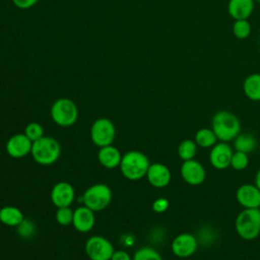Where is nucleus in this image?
Here are the masks:
<instances>
[{
  "mask_svg": "<svg viewBox=\"0 0 260 260\" xmlns=\"http://www.w3.org/2000/svg\"><path fill=\"white\" fill-rule=\"evenodd\" d=\"M211 129L218 141L230 142L241 132V122L234 113L220 110L216 112L211 119Z\"/></svg>",
  "mask_w": 260,
  "mask_h": 260,
  "instance_id": "f257e3e1",
  "label": "nucleus"
},
{
  "mask_svg": "<svg viewBox=\"0 0 260 260\" xmlns=\"http://www.w3.org/2000/svg\"><path fill=\"white\" fill-rule=\"evenodd\" d=\"M149 166L148 157L144 153L138 150H130L122 155L119 167L126 179L137 181L146 176Z\"/></svg>",
  "mask_w": 260,
  "mask_h": 260,
  "instance_id": "f03ea898",
  "label": "nucleus"
},
{
  "mask_svg": "<svg viewBox=\"0 0 260 260\" xmlns=\"http://www.w3.org/2000/svg\"><path fill=\"white\" fill-rule=\"evenodd\" d=\"M30 154L37 164L50 166L60 157L61 145L55 138L44 135L32 142Z\"/></svg>",
  "mask_w": 260,
  "mask_h": 260,
  "instance_id": "7ed1b4c3",
  "label": "nucleus"
},
{
  "mask_svg": "<svg viewBox=\"0 0 260 260\" xmlns=\"http://www.w3.org/2000/svg\"><path fill=\"white\" fill-rule=\"evenodd\" d=\"M235 229L243 240H255L260 235V208H244L236 217Z\"/></svg>",
  "mask_w": 260,
  "mask_h": 260,
  "instance_id": "20e7f679",
  "label": "nucleus"
},
{
  "mask_svg": "<svg viewBox=\"0 0 260 260\" xmlns=\"http://www.w3.org/2000/svg\"><path fill=\"white\" fill-rule=\"evenodd\" d=\"M50 114L55 124L61 127H70L77 121L78 109L72 100L61 98L53 103Z\"/></svg>",
  "mask_w": 260,
  "mask_h": 260,
  "instance_id": "39448f33",
  "label": "nucleus"
},
{
  "mask_svg": "<svg viewBox=\"0 0 260 260\" xmlns=\"http://www.w3.org/2000/svg\"><path fill=\"white\" fill-rule=\"evenodd\" d=\"M112 200V191L106 184H94L87 188L82 196L84 205L92 211H101L108 207Z\"/></svg>",
  "mask_w": 260,
  "mask_h": 260,
  "instance_id": "423d86ee",
  "label": "nucleus"
},
{
  "mask_svg": "<svg viewBox=\"0 0 260 260\" xmlns=\"http://www.w3.org/2000/svg\"><path fill=\"white\" fill-rule=\"evenodd\" d=\"M116 136L114 123L108 118L96 119L90 128V138L93 144L99 147L111 145Z\"/></svg>",
  "mask_w": 260,
  "mask_h": 260,
  "instance_id": "0eeeda50",
  "label": "nucleus"
},
{
  "mask_svg": "<svg viewBox=\"0 0 260 260\" xmlns=\"http://www.w3.org/2000/svg\"><path fill=\"white\" fill-rule=\"evenodd\" d=\"M84 249L90 260H111L115 251L112 243L102 236H92L88 238L85 242Z\"/></svg>",
  "mask_w": 260,
  "mask_h": 260,
  "instance_id": "6e6552de",
  "label": "nucleus"
},
{
  "mask_svg": "<svg viewBox=\"0 0 260 260\" xmlns=\"http://www.w3.org/2000/svg\"><path fill=\"white\" fill-rule=\"evenodd\" d=\"M198 248L197 238L190 233H182L174 238L171 250L178 258H188L192 256Z\"/></svg>",
  "mask_w": 260,
  "mask_h": 260,
  "instance_id": "1a4fd4ad",
  "label": "nucleus"
},
{
  "mask_svg": "<svg viewBox=\"0 0 260 260\" xmlns=\"http://www.w3.org/2000/svg\"><path fill=\"white\" fill-rule=\"evenodd\" d=\"M181 177L191 186H199L206 179V170L203 165L195 158L183 161L180 169Z\"/></svg>",
  "mask_w": 260,
  "mask_h": 260,
  "instance_id": "9d476101",
  "label": "nucleus"
},
{
  "mask_svg": "<svg viewBox=\"0 0 260 260\" xmlns=\"http://www.w3.org/2000/svg\"><path fill=\"white\" fill-rule=\"evenodd\" d=\"M233 152L234 150L229 142L218 141L210 148L209 161L214 169L219 171L225 170L231 166Z\"/></svg>",
  "mask_w": 260,
  "mask_h": 260,
  "instance_id": "9b49d317",
  "label": "nucleus"
},
{
  "mask_svg": "<svg viewBox=\"0 0 260 260\" xmlns=\"http://www.w3.org/2000/svg\"><path fill=\"white\" fill-rule=\"evenodd\" d=\"M75 198L73 186L68 182L56 183L51 191V201L57 207L70 206Z\"/></svg>",
  "mask_w": 260,
  "mask_h": 260,
  "instance_id": "f8f14e48",
  "label": "nucleus"
},
{
  "mask_svg": "<svg viewBox=\"0 0 260 260\" xmlns=\"http://www.w3.org/2000/svg\"><path fill=\"white\" fill-rule=\"evenodd\" d=\"M236 199L244 208H259L260 190L255 184H243L236 191Z\"/></svg>",
  "mask_w": 260,
  "mask_h": 260,
  "instance_id": "ddd939ff",
  "label": "nucleus"
},
{
  "mask_svg": "<svg viewBox=\"0 0 260 260\" xmlns=\"http://www.w3.org/2000/svg\"><path fill=\"white\" fill-rule=\"evenodd\" d=\"M32 141L24 133L11 136L6 142V151L13 158H21L30 153Z\"/></svg>",
  "mask_w": 260,
  "mask_h": 260,
  "instance_id": "4468645a",
  "label": "nucleus"
},
{
  "mask_svg": "<svg viewBox=\"0 0 260 260\" xmlns=\"http://www.w3.org/2000/svg\"><path fill=\"white\" fill-rule=\"evenodd\" d=\"M145 177L151 186L155 188H165L170 184L172 174L166 165L161 162H154L150 164Z\"/></svg>",
  "mask_w": 260,
  "mask_h": 260,
  "instance_id": "2eb2a0df",
  "label": "nucleus"
},
{
  "mask_svg": "<svg viewBox=\"0 0 260 260\" xmlns=\"http://www.w3.org/2000/svg\"><path fill=\"white\" fill-rule=\"evenodd\" d=\"M95 222L94 211L85 205L77 207L73 211V220L72 224L74 229L79 233H87L89 232Z\"/></svg>",
  "mask_w": 260,
  "mask_h": 260,
  "instance_id": "dca6fc26",
  "label": "nucleus"
},
{
  "mask_svg": "<svg viewBox=\"0 0 260 260\" xmlns=\"http://www.w3.org/2000/svg\"><path fill=\"white\" fill-rule=\"evenodd\" d=\"M254 0H229L228 12L234 19H248L254 11Z\"/></svg>",
  "mask_w": 260,
  "mask_h": 260,
  "instance_id": "f3484780",
  "label": "nucleus"
},
{
  "mask_svg": "<svg viewBox=\"0 0 260 260\" xmlns=\"http://www.w3.org/2000/svg\"><path fill=\"white\" fill-rule=\"evenodd\" d=\"M121 158L122 155L119 149L112 144L100 147V150L98 152V159L100 164L106 169H116L120 166Z\"/></svg>",
  "mask_w": 260,
  "mask_h": 260,
  "instance_id": "a211bd4d",
  "label": "nucleus"
},
{
  "mask_svg": "<svg viewBox=\"0 0 260 260\" xmlns=\"http://www.w3.org/2000/svg\"><path fill=\"white\" fill-rule=\"evenodd\" d=\"M243 91L249 100L260 102V73L254 72L245 78L243 82Z\"/></svg>",
  "mask_w": 260,
  "mask_h": 260,
  "instance_id": "6ab92c4d",
  "label": "nucleus"
},
{
  "mask_svg": "<svg viewBox=\"0 0 260 260\" xmlns=\"http://www.w3.org/2000/svg\"><path fill=\"white\" fill-rule=\"evenodd\" d=\"M24 220L22 211L15 206H4L0 209V221L8 226H18Z\"/></svg>",
  "mask_w": 260,
  "mask_h": 260,
  "instance_id": "aec40b11",
  "label": "nucleus"
},
{
  "mask_svg": "<svg viewBox=\"0 0 260 260\" xmlns=\"http://www.w3.org/2000/svg\"><path fill=\"white\" fill-rule=\"evenodd\" d=\"M233 141H234L235 150L242 151L248 154L254 151V149L257 146L256 137L253 134L247 133V132H240Z\"/></svg>",
  "mask_w": 260,
  "mask_h": 260,
  "instance_id": "412c9836",
  "label": "nucleus"
},
{
  "mask_svg": "<svg viewBox=\"0 0 260 260\" xmlns=\"http://www.w3.org/2000/svg\"><path fill=\"white\" fill-rule=\"evenodd\" d=\"M194 141L197 146L202 148H211L218 142V139L211 128H201L195 133Z\"/></svg>",
  "mask_w": 260,
  "mask_h": 260,
  "instance_id": "4be33fe9",
  "label": "nucleus"
},
{
  "mask_svg": "<svg viewBox=\"0 0 260 260\" xmlns=\"http://www.w3.org/2000/svg\"><path fill=\"white\" fill-rule=\"evenodd\" d=\"M197 147L194 140L185 139L178 146V155L183 161L193 159L197 154Z\"/></svg>",
  "mask_w": 260,
  "mask_h": 260,
  "instance_id": "5701e85b",
  "label": "nucleus"
},
{
  "mask_svg": "<svg viewBox=\"0 0 260 260\" xmlns=\"http://www.w3.org/2000/svg\"><path fill=\"white\" fill-rule=\"evenodd\" d=\"M233 35L239 40L247 39L252 31V26L248 19H237L232 26Z\"/></svg>",
  "mask_w": 260,
  "mask_h": 260,
  "instance_id": "b1692460",
  "label": "nucleus"
},
{
  "mask_svg": "<svg viewBox=\"0 0 260 260\" xmlns=\"http://www.w3.org/2000/svg\"><path fill=\"white\" fill-rule=\"evenodd\" d=\"M132 260H162V257L155 249L145 246L134 253Z\"/></svg>",
  "mask_w": 260,
  "mask_h": 260,
  "instance_id": "393cba45",
  "label": "nucleus"
},
{
  "mask_svg": "<svg viewBox=\"0 0 260 260\" xmlns=\"http://www.w3.org/2000/svg\"><path fill=\"white\" fill-rule=\"evenodd\" d=\"M249 165V156L248 153L235 150L232 155L231 159V166L236 171H243L245 170Z\"/></svg>",
  "mask_w": 260,
  "mask_h": 260,
  "instance_id": "a878e982",
  "label": "nucleus"
},
{
  "mask_svg": "<svg viewBox=\"0 0 260 260\" xmlns=\"http://www.w3.org/2000/svg\"><path fill=\"white\" fill-rule=\"evenodd\" d=\"M23 133L28 137L29 140L34 142L44 136V128L41 124L37 122H31L25 126Z\"/></svg>",
  "mask_w": 260,
  "mask_h": 260,
  "instance_id": "bb28decb",
  "label": "nucleus"
},
{
  "mask_svg": "<svg viewBox=\"0 0 260 260\" xmlns=\"http://www.w3.org/2000/svg\"><path fill=\"white\" fill-rule=\"evenodd\" d=\"M56 220L61 225H69L73 220V210L67 207H59L56 211Z\"/></svg>",
  "mask_w": 260,
  "mask_h": 260,
  "instance_id": "cd10ccee",
  "label": "nucleus"
},
{
  "mask_svg": "<svg viewBox=\"0 0 260 260\" xmlns=\"http://www.w3.org/2000/svg\"><path fill=\"white\" fill-rule=\"evenodd\" d=\"M17 229H18V234L21 237H30L35 232V225L32 224V222L27 220H23L17 226Z\"/></svg>",
  "mask_w": 260,
  "mask_h": 260,
  "instance_id": "c85d7f7f",
  "label": "nucleus"
},
{
  "mask_svg": "<svg viewBox=\"0 0 260 260\" xmlns=\"http://www.w3.org/2000/svg\"><path fill=\"white\" fill-rule=\"evenodd\" d=\"M168 208H169V201L164 197L157 198L152 202V210L156 213H162Z\"/></svg>",
  "mask_w": 260,
  "mask_h": 260,
  "instance_id": "c756f323",
  "label": "nucleus"
},
{
  "mask_svg": "<svg viewBox=\"0 0 260 260\" xmlns=\"http://www.w3.org/2000/svg\"><path fill=\"white\" fill-rule=\"evenodd\" d=\"M39 0H12V3L15 7L19 9H29L32 6H35Z\"/></svg>",
  "mask_w": 260,
  "mask_h": 260,
  "instance_id": "7c9ffc66",
  "label": "nucleus"
},
{
  "mask_svg": "<svg viewBox=\"0 0 260 260\" xmlns=\"http://www.w3.org/2000/svg\"><path fill=\"white\" fill-rule=\"evenodd\" d=\"M111 260H132L131 256L129 255V253H127L124 250H118V251H114Z\"/></svg>",
  "mask_w": 260,
  "mask_h": 260,
  "instance_id": "2f4dec72",
  "label": "nucleus"
},
{
  "mask_svg": "<svg viewBox=\"0 0 260 260\" xmlns=\"http://www.w3.org/2000/svg\"><path fill=\"white\" fill-rule=\"evenodd\" d=\"M255 185L258 187V189L260 190V169L257 171L256 176H255Z\"/></svg>",
  "mask_w": 260,
  "mask_h": 260,
  "instance_id": "473e14b6",
  "label": "nucleus"
},
{
  "mask_svg": "<svg viewBox=\"0 0 260 260\" xmlns=\"http://www.w3.org/2000/svg\"><path fill=\"white\" fill-rule=\"evenodd\" d=\"M259 151H260V150H259Z\"/></svg>",
  "mask_w": 260,
  "mask_h": 260,
  "instance_id": "72a5a7b5",
  "label": "nucleus"
}]
</instances>
